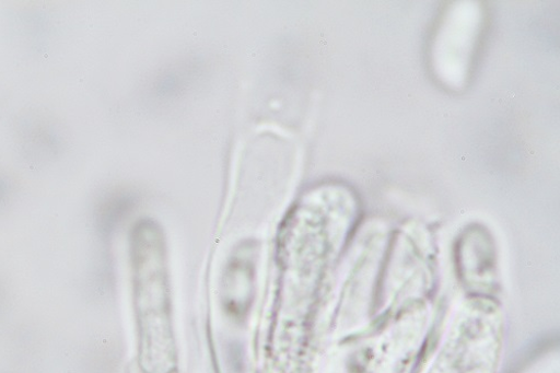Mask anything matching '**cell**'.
Segmentation results:
<instances>
[{
  "mask_svg": "<svg viewBox=\"0 0 560 373\" xmlns=\"http://www.w3.org/2000/svg\"><path fill=\"white\" fill-rule=\"evenodd\" d=\"M503 337L499 304L487 298L465 301L429 373H498Z\"/></svg>",
  "mask_w": 560,
  "mask_h": 373,
  "instance_id": "6da1fadb",
  "label": "cell"
}]
</instances>
